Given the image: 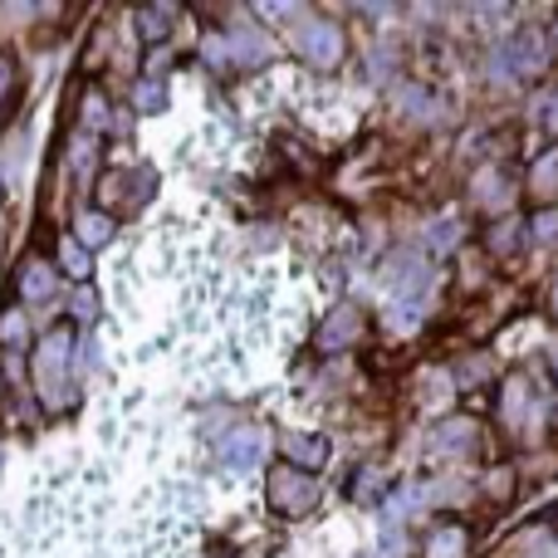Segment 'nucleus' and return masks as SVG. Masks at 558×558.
Returning a JSON list of instances; mask_svg holds the SVG:
<instances>
[{
    "instance_id": "13",
    "label": "nucleus",
    "mask_w": 558,
    "mask_h": 558,
    "mask_svg": "<svg viewBox=\"0 0 558 558\" xmlns=\"http://www.w3.org/2000/svg\"><path fill=\"white\" fill-rule=\"evenodd\" d=\"M534 192H558V153H549L539 167H534Z\"/></svg>"
},
{
    "instance_id": "11",
    "label": "nucleus",
    "mask_w": 558,
    "mask_h": 558,
    "mask_svg": "<svg viewBox=\"0 0 558 558\" xmlns=\"http://www.w3.org/2000/svg\"><path fill=\"white\" fill-rule=\"evenodd\" d=\"M59 265H64L74 279H84L88 275V251H84V245H74V241H64V245H59Z\"/></svg>"
},
{
    "instance_id": "10",
    "label": "nucleus",
    "mask_w": 558,
    "mask_h": 558,
    "mask_svg": "<svg viewBox=\"0 0 558 558\" xmlns=\"http://www.w3.org/2000/svg\"><path fill=\"white\" fill-rule=\"evenodd\" d=\"M0 343L5 348L25 343V314H20V308H5V314H0Z\"/></svg>"
},
{
    "instance_id": "1",
    "label": "nucleus",
    "mask_w": 558,
    "mask_h": 558,
    "mask_svg": "<svg viewBox=\"0 0 558 558\" xmlns=\"http://www.w3.org/2000/svg\"><path fill=\"white\" fill-rule=\"evenodd\" d=\"M69 357H74V333H69V328H49L35 348V383L45 397L59 392V383H64V373H69Z\"/></svg>"
},
{
    "instance_id": "6",
    "label": "nucleus",
    "mask_w": 558,
    "mask_h": 558,
    "mask_svg": "<svg viewBox=\"0 0 558 558\" xmlns=\"http://www.w3.org/2000/svg\"><path fill=\"white\" fill-rule=\"evenodd\" d=\"M20 294L25 299H49L54 294V275H49V265L45 260H35V265H25V275H20Z\"/></svg>"
},
{
    "instance_id": "18",
    "label": "nucleus",
    "mask_w": 558,
    "mask_h": 558,
    "mask_svg": "<svg viewBox=\"0 0 558 558\" xmlns=\"http://www.w3.org/2000/svg\"><path fill=\"white\" fill-rule=\"evenodd\" d=\"M554 363H558V348H554Z\"/></svg>"
},
{
    "instance_id": "4",
    "label": "nucleus",
    "mask_w": 558,
    "mask_h": 558,
    "mask_svg": "<svg viewBox=\"0 0 558 558\" xmlns=\"http://www.w3.org/2000/svg\"><path fill=\"white\" fill-rule=\"evenodd\" d=\"M294 45H299V54H304L308 64H333L338 49H343V39H338L333 25H324V20H308V25H299Z\"/></svg>"
},
{
    "instance_id": "7",
    "label": "nucleus",
    "mask_w": 558,
    "mask_h": 558,
    "mask_svg": "<svg viewBox=\"0 0 558 558\" xmlns=\"http://www.w3.org/2000/svg\"><path fill=\"white\" fill-rule=\"evenodd\" d=\"M108 235H113V221H108L104 211H88V216H78V241H84V245H104Z\"/></svg>"
},
{
    "instance_id": "16",
    "label": "nucleus",
    "mask_w": 558,
    "mask_h": 558,
    "mask_svg": "<svg viewBox=\"0 0 558 558\" xmlns=\"http://www.w3.org/2000/svg\"><path fill=\"white\" fill-rule=\"evenodd\" d=\"M143 20H147V25H143V29H147V39H162V35H167V25H162V20H167V10H157V15H153V10H147Z\"/></svg>"
},
{
    "instance_id": "14",
    "label": "nucleus",
    "mask_w": 558,
    "mask_h": 558,
    "mask_svg": "<svg viewBox=\"0 0 558 558\" xmlns=\"http://www.w3.org/2000/svg\"><path fill=\"white\" fill-rule=\"evenodd\" d=\"M0 108H15V64L0 59Z\"/></svg>"
},
{
    "instance_id": "2",
    "label": "nucleus",
    "mask_w": 558,
    "mask_h": 558,
    "mask_svg": "<svg viewBox=\"0 0 558 558\" xmlns=\"http://www.w3.org/2000/svg\"><path fill=\"white\" fill-rule=\"evenodd\" d=\"M314 481L308 475H299V471H275L270 475V500H275V510H284V514H304L308 505H314Z\"/></svg>"
},
{
    "instance_id": "17",
    "label": "nucleus",
    "mask_w": 558,
    "mask_h": 558,
    "mask_svg": "<svg viewBox=\"0 0 558 558\" xmlns=\"http://www.w3.org/2000/svg\"><path fill=\"white\" fill-rule=\"evenodd\" d=\"M549 104H554V108H549V128H558V94L549 98Z\"/></svg>"
},
{
    "instance_id": "5",
    "label": "nucleus",
    "mask_w": 558,
    "mask_h": 558,
    "mask_svg": "<svg viewBox=\"0 0 558 558\" xmlns=\"http://www.w3.org/2000/svg\"><path fill=\"white\" fill-rule=\"evenodd\" d=\"M495 74L500 78H514V74H534V69L544 64V49H539V39L534 35H514L510 39V49H500V54H495Z\"/></svg>"
},
{
    "instance_id": "9",
    "label": "nucleus",
    "mask_w": 558,
    "mask_h": 558,
    "mask_svg": "<svg viewBox=\"0 0 558 558\" xmlns=\"http://www.w3.org/2000/svg\"><path fill=\"white\" fill-rule=\"evenodd\" d=\"M284 446H289V456H294L299 465H318V461L328 456V446L318 441V436H289Z\"/></svg>"
},
{
    "instance_id": "12",
    "label": "nucleus",
    "mask_w": 558,
    "mask_h": 558,
    "mask_svg": "<svg viewBox=\"0 0 558 558\" xmlns=\"http://www.w3.org/2000/svg\"><path fill=\"white\" fill-rule=\"evenodd\" d=\"M432 558H465V539H461V530H441V534H436Z\"/></svg>"
},
{
    "instance_id": "15",
    "label": "nucleus",
    "mask_w": 558,
    "mask_h": 558,
    "mask_svg": "<svg viewBox=\"0 0 558 558\" xmlns=\"http://www.w3.org/2000/svg\"><path fill=\"white\" fill-rule=\"evenodd\" d=\"M231 45H235V54H241V59H245V54H251V59H260V54H265V39H260V35H251V29H241V35H235Z\"/></svg>"
},
{
    "instance_id": "8",
    "label": "nucleus",
    "mask_w": 558,
    "mask_h": 558,
    "mask_svg": "<svg viewBox=\"0 0 558 558\" xmlns=\"http://www.w3.org/2000/svg\"><path fill=\"white\" fill-rule=\"evenodd\" d=\"M353 333H357V314H353V308H338V314L328 318V328H324V343L338 348V343H348Z\"/></svg>"
},
{
    "instance_id": "3",
    "label": "nucleus",
    "mask_w": 558,
    "mask_h": 558,
    "mask_svg": "<svg viewBox=\"0 0 558 558\" xmlns=\"http://www.w3.org/2000/svg\"><path fill=\"white\" fill-rule=\"evenodd\" d=\"M260 456H265V432L260 426H235V432L221 441V461L231 465V471H255Z\"/></svg>"
}]
</instances>
